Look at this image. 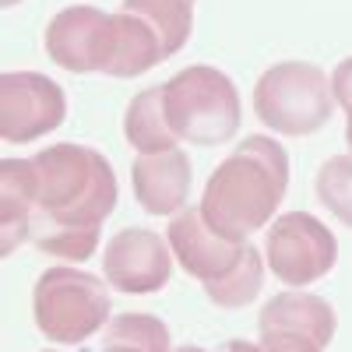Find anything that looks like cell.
Segmentation results:
<instances>
[{"label": "cell", "mask_w": 352, "mask_h": 352, "mask_svg": "<svg viewBox=\"0 0 352 352\" xmlns=\"http://www.w3.org/2000/svg\"><path fill=\"white\" fill-rule=\"evenodd\" d=\"M32 219L28 240L43 254L88 261L99 229L116 208V176L102 152L88 144H53L32 159Z\"/></svg>", "instance_id": "obj_1"}, {"label": "cell", "mask_w": 352, "mask_h": 352, "mask_svg": "<svg viewBox=\"0 0 352 352\" xmlns=\"http://www.w3.org/2000/svg\"><path fill=\"white\" fill-rule=\"evenodd\" d=\"M46 53L71 74L138 78L166 60L162 39L131 11L106 14L92 4L64 8L46 25Z\"/></svg>", "instance_id": "obj_2"}, {"label": "cell", "mask_w": 352, "mask_h": 352, "mask_svg": "<svg viewBox=\"0 0 352 352\" xmlns=\"http://www.w3.org/2000/svg\"><path fill=\"white\" fill-rule=\"evenodd\" d=\"M289 190V155L268 134H250L232 148L204 184L201 215L215 232L250 240L275 219Z\"/></svg>", "instance_id": "obj_3"}, {"label": "cell", "mask_w": 352, "mask_h": 352, "mask_svg": "<svg viewBox=\"0 0 352 352\" xmlns=\"http://www.w3.org/2000/svg\"><path fill=\"white\" fill-rule=\"evenodd\" d=\"M176 264L204 285V296L222 310L257 300L264 285V261L250 240H232L204 222L201 208L180 212L166 229Z\"/></svg>", "instance_id": "obj_4"}, {"label": "cell", "mask_w": 352, "mask_h": 352, "mask_svg": "<svg viewBox=\"0 0 352 352\" xmlns=\"http://www.w3.org/2000/svg\"><path fill=\"white\" fill-rule=\"evenodd\" d=\"M240 92L229 74L208 64L184 67L166 81V120L190 144H226L240 131Z\"/></svg>", "instance_id": "obj_5"}, {"label": "cell", "mask_w": 352, "mask_h": 352, "mask_svg": "<svg viewBox=\"0 0 352 352\" xmlns=\"http://www.w3.org/2000/svg\"><path fill=\"white\" fill-rule=\"evenodd\" d=\"M331 78L307 60H282L264 71L254 85L257 120L282 138L317 134L331 120Z\"/></svg>", "instance_id": "obj_6"}, {"label": "cell", "mask_w": 352, "mask_h": 352, "mask_svg": "<svg viewBox=\"0 0 352 352\" xmlns=\"http://www.w3.org/2000/svg\"><path fill=\"white\" fill-rule=\"evenodd\" d=\"M109 292L106 282L81 268H50L32 289V317L43 338L53 345H78L109 324Z\"/></svg>", "instance_id": "obj_7"}, {"label": "cell", "mask_w": 352, "mask_h": 352, "mask_svg": "<svg viewBox=\"0 0 352 352\" xmlns=\"http://www.w3.org/2000/svg\"><path fill=\"white\" fill-rule=\"evenodd\" d=\"M264 257L278 282L303 289L324 278L338 261L335 232L310 212H285L268 226L264 236Z\"/></svg>", "instance_id": "obj_8"}, {"label": "cell", "mask_w": 352, "mask_h": 352, "mask_svg": "<svg viewBox=\"0 0 352 352\" xmlns=\"http://www.w3.org/2000/svg\"><path fill=\"white\" fill-rule=\"evenodd\" d=\"M335 307L303 289L278 292L257 317L264 352H324L335 338Z\"/></svg>", "instance_id": "obj_9"}, {"label": "cell", "mask_w": 352, "mask_h": 352, "mask_svg": "<svg viewBox=\"0 0 352 352\" xmlns=\"http://www.w3.org/2000/svg\"><path fill=\"white\" fill-rule=\"evenodd\" d=\"M67 116L64 88L39 71H4L0 78V138L11 144L39 141Z\"/></svg>", "instance_id": "obj_10"}, {"label": "cell", "mask_w": 352, "mask_h": 352, "mask_svg": "<svg viewBox=\"0 0 352 352\" xmlns=\"http://www.w3.org/2000/svg\"><path fill=\"white\" fill-rule=\"evenodd\" d=\"M173 250L152 229H120L102 250V272L113 289L127 296H148L173 275Z\"/></svg>", "instance_id": "obj_11"}, {"label": "cell", "mask_w": 352, "mask_h": 352, "mask_svg": "<svg viewBox=\"0 0 352 352\" xmlns=\"http://www.w3.org/2000/svg\"><path fill=\"white\" fill-rule=\"evenodd\" d=\"M131 187L148 215H173L190 194V159L184 148L138 155L131 166Z\"/></svg>", "instance_id": "obj_12"}, {"label": "cell", "mask_w": 352, "mask_h": 352, "mask_svg": "<svg viewBox=\"0 0 352 352\" xmlns=\"http://www.w3.org/2000/svg\"><path fill=\"white\" fill-rule=\"evenodd\" d=\"M28 219H32V162L4 159L0 162V250L11 254L28 240Z\"/></svg>", "instance_id": "obj_13"}, {"label": "cell", "mask_w": 352, "mask_h": 352, "mask_svg": "<svg viewBox=\"0 0 352 352\" xmlns=\"http://www.w3.org/2000/svg\"><path fill=\"white\" fill-rule=\"evenodd\" d=\"M124 138L141 155L176 148L180 138L173 134V127L166 120V85H152L131 99V106L124 113Z\"/></svg>", "instance_id": "obj_14"}, {"label": "cell", "mask_w": 352, "mask_h": 352, "mask_svg": "<svg viewBox=\"0 0 352 352\" xmlns=\"http://www.w3.org/2000/svg\"><path fill=\"white\" fill-rule=\"evenodd\" d=\"M124 11L138 14L152 25V32L162 39L166 56L180 53L194 28V0H124Z\"/></svg>", "instance_id": "obj_15"}, {"label": "cell", "mask_w": 352, "mask_h": 352, "mask_svg": "<svg viewBox=\"0 0 352 352\" xmlns=\"http://www.w3.org/2000/svg\"><path fill=\"white\" fill-rule=\"evenodd\" d=\"M99 352H169V328L152 314H120L106 324Z\"/></svg>", "instance_id": "obj_16"}, {"label": "cell", "mask_w": 352, "mask_h": 352, "mask_svg": "<svg viewBox=\"0 0 352 352\" xmlns=\"http://www.w3.org/2000/svg\"><path fill=\"white\" fill-rule=\"evenodd\" d=\"M317 197L342 226L352 229V155H335L317 169Z\"/></svg>", "instance_id": "obj_17"}, {"label": "cell", "mask_w": 352, "mask_h": 352, "mask_svg": "<svg viewBox=\"0 0 352 352\" xmlns=\"http://www.w3.org/2000/svg\"><path fill=\"white\" fill-rule=\"evenodd\" d=\"M331 96L335 102L345 109V141H349V148H352V56H345V60L335 67L331 74Z\"/></svg>", "instance_id": "obj_18"}, {"label": "cell", "mask_w": 352, "mask_h": 352, "mask_svg": "<svg viewBox=\"0 0 352 352\" xmlns=\"http://www.w3.org/2000/svg\"><path fill=\"white\" fill-rule=\"evenodd\" d=\"M226 352H264V345H254V342H243V338H232L226 345Z\"/></svg>", "instance_id": "obj_19"}, {"label": "cell", "mask_w": 352, "mask_h": 352, "mask_svg": "<svg viewBox=\"0 0 352 352\" xmlns=\"http://www.w3.org/2000/svg\"><path fill=\"white\" fill-rule=\"evenodd\" d=\"M173 352H208V349H201V345H180V349H173Z\"/></svg>", "instance_id": "obj_20"}, {"label": "cell", "mask_w": 352, "mask_h": 352, "mask_svg": "<svg viewBox=\"0 0 352 352\" xmlns=\"http://www.w3.org/2000/svg\"><path fill=\"white\" fill-rule=\"evenodd\" d=\"M4 4H14V0H4Z\"/></svg>", "instance_id": "obj_21"}, {"label": "cell", "mask_w": 352, "mask_h": 352, "mask_svg": "<svg viewBox=\"0 0 352 352\" xmlns=\"http://www.w3.org/2000/svg\"><path fill=\"white\" fill-rule=\"evenodd\" d=\"M46 352H50V349H46Z\"/></svg>", "instance_id": "obj_22"}]
</instances>
